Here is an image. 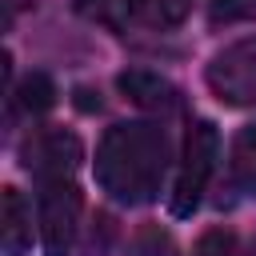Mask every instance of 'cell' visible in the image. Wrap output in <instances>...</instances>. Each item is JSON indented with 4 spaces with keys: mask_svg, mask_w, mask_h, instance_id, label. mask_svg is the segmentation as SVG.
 I'll use <instances>...</instances> for the list:
<instances>
[{
    "mask_svg": "<svg viewBox=\"0 0 256 256\" xmlns=\"http://www.w3.org/2000/svg\"><path fill=\"white\" fill-rule=\"evenodd\" d=\"M204 76H208V88L224 104L252 108L256 104V36H244V40L220 48Z\"/></svg>",
    "mask_w": 256,
    "mask_h": 256,
    "instance_id": "4",
    "label": "cell"
},
{
    "mask_svg": "<svg viewBox=\"0 0 256 256\" xmlns=\"http://www.w3.org/2000/svg\"><path fill=\"white\" fill-rule=\"evenodd\" d=\"M168 172V132L148 120L112 124L96 148V184L116 204H148L156 200Z\"/></svg>",
    "mask_w": 256,
    "mask_h": 256,
    "instance_id": "1",
    "label": "cell"
},
{
    "mask_svg": "<svg viewBox=\"0 0 256 256\" xmlns=\"http://www.w3.org/2000/svg\"><path fill=\"white\" fill-rule=\"evenodd\" d=\"M0 252L4 256H28L32 252V212L20 196V188L0 192Z\"/></svg>",
    "mask_w": 256,
    "mask_h": 256,
    "instance_id": "6",
    "label": "cell"
},
{
    "mask_svg": "<svg viewBox=\"0 0 256 256\" xmlns=\"http://www.w3.org/2000/svg\"><path fill=\"white\" fill-rule=\"evenodd\" d=\"M80 156H84L80 140H76L72 132H64V128H44V132L28 136L24 148H20V164H24L40 184H44V180L72 176L76 164H80Z\"/></svg>",
    "mask_w": 256,
    "mask_h": 256,
    "instance_id": "5",
    "label": "cell"
},
{
    "mask_svg": "<svg viewBox=\"0 0 256 256\" xmlns=\"http://www.w3.org/2000/svg\"><path fill=\"white\" fill-rule=\"evenodd\" d=\"M216 156H220V136L212 120H196L184 136V152H180V172H176V188H172V216H192L204 200V188L216 172Z\"/></svg>",
    "mask_w": 256,
    "mask_h": 256,
    "instance_id": "2",
    "label": "cell"
},
{
    "mask_svg": "<svg viewBox=\"0 0 256 256\" xmlns=\"http://www.w3.org/2000/svg\"><path fill=\"white\" fill-rule=\"evenodd\" d=\"M124 8L144 28H176L192 12V0H124Z\"/></svg>",
    "mask_w": 256,
    "mask_h": 256,
    "instance_id": "9",
    "label": "cell"
},
{
    "mask_svg": "<svg viewBox=\"0 0 256 256\" xmlns=\"http://www.w3.org/2000/svg\"><path fill=\"white\" fill-rule=\"evenodd\" d=\"M196 256H244V244L236 232L228 228H208L200 240H196Z\"/></svg>",
    "mask_w": 256,
    "mask_h": 256,
    "instance_id": "11",
    "label": "cell"
},
{
    "mask_svg": "<svg viewBox=\"0 0 256 256\" xmlns=\"http://www.w3.org/2000/svg\"><path fill=\"white\" fill-rule=\"evenodd\" d=\"M228 184L236 196L256 200V124H244L228 152Z\"/></svg>",
    "mask_w": 256,
    "mask_h": 256,
    "instance_id": "8",
    "label": "cell"
},
{
    "mask_svg": "<svg viewBox=\"0 0 256 256\" xmlns=\"http://www.w3.org/2000/svg\"><path fill=\"white\" fill-rule=\"evenodd\" d=\"M36 212H40L44 252H48V256H72L76 232H80V188L72 184V176L44 180V184H40Z\"/></svg>",
    "mask_w": 256,
    "mask_h": 256,
    "instance_id": "3",
    "label": "cell"
},
{
    "mask_svg": "<svg viewBox=\"0 0 256 256\" xmlns=\"http://www.w3.org/2000/svg\"><path fill=\"white\" fill-rule=\"evenodd\" d=\"M16 104H20L28 116H40V112H48V108L56 104V84H52L44 72H32V76L20 80V88H16Z\"/></svg>",
    "mask_w": 256,
    "mask_h": 256,
    "instance_id": "10",
    "label": "cell"
},
{
    "mask_svg": "<svg viewBox=\"0 0 256 256\" xmlns=\"http://www.w3.org/2000/svg\"><path fill=\"white\" fill-rule=\"evenodd\" d=\"M212 24H240V20H256V0H212L208 4Z\"/></svg>",
    "mask_w": 256,
    "mask_h": 256,
    "instance_id": "12",
    "label": "cell"
},
{
    "mask_svg": "<svg viewBox=\"0 0 256 256\" xmlns=\"http://www.w3.org/2000/svg\"><path fill=\"white\" fill-rule=\"evenodd\" d=\"M120 92L132 100V104H140V108H156V112H172L176 104H180V92H176V84H168L160 72H120Z\"/></svg>",
    "mask_w": 256,
    "mask_h": 256,
    "instance_id": "7",
    "label": "cell"
}]
</instances>
